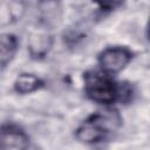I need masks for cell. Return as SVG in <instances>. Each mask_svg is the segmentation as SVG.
<instances>
[{"instance_id": "6da1fadb", "label": "cell", "mask_w": 150, "mask_h": 150, "mask_svg": "<svg viewBox=\"0 0 150 150\" xmlns=\"http://www.w3.org/2000/svg\"><path fill=\"white\" fill-rule=\"evenodd\" d=\"M121 116L115 110L97 111L88 116L75 130L77 141L86 144L102 142L121 125Z\"/></svg>"}, {"instance_id": "7a4b0ae2", "label": "cell", "mask_w": 150, "mask_h": 150, "mask_svg": "<svg viewBox=\"0 0 150 150\" xmlns=\"http://www.w3.org/2000/svg\"><path fill=\"white\" fill-rule=\"evenodd\" d=\"M87 96L100 104H111L120 100V84L104 71L89 70L84 74Z\"/></svg>"}, {"instance_id": "3957f363", "label": "cell", "mask_w": 150, "mask_h": 150, "mask_svg": "<svg viewBox=\"0 0 150 150\" xmlns=\"http://www.w3.org/2000/svg\"><path fill=\"white\" fill-rule=\"evenodd\" d=\"M132 59V52L127 47L115 46L103 49L98 55V63L105 74L120 73Z\"/></svg>"}, {"instance_id": "277c9868", "label": "cell", "mask_w": 150, "mask_h": 150, "mask_svg": "<svg viewBox=\"0 0 150 150\" xmlns=\"http://www.w3.org/2000/svg\"><path fill=\"white\" fill-rule=\"evenodd\" d=\"M1 150H28L29 137L16 124L4 123L1 127Z\"/></svg>"}, {"instance_id": "5b68a950", "label": "cell", "mask_w": 150, "mask_h": 150, "mask_svg": "<svg viewBox=\"0 0 150 150\" xmlns=\"http://www.w3.org/2000/svg\"><path fill=\"white\" fill-rule=\"evenodd\" d=\"M18 50V39L13 34H2L0 42V63L1 68L5 69L8 63L13 60Z\"/></svg>"}, {"instance_id": "8992f818", "label": "cell", "mask_w": 150, "mask_h": 150, "mask_svg": "<svg viewBox=\"0 0 150 150\" xmlns=\"http://www.w3.org/2000/svg\"><path fill=\"white\" fill-rule=\"evenodd\" d=\"M43 86V82L40 77L34 74L23 73L20 74L14 82V90L19 94H30Z\"/></svg>"}, {"instance_id": "52a82bcc", "label": "cell", "mask_w": 150, "mask_h": 150, "mask_svg": "<svg viewBox=\"0 0 150 150\" xmlns=\"http://www.w3.org/2000/svg\"><path fill=\"white\" fill-rule=\"evenodd\" d=\"M146 38H148V40L150 41V20H149L148 27H146Z\"/></svg>"}]
</instances>
